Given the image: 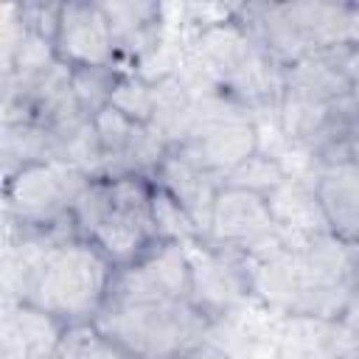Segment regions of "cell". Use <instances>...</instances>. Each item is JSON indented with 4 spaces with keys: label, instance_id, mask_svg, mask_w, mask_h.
Listing matches in <instances>:
<instances>
[{
    "label": "cell",
    "instance_id": "7402d4cb",
    "mask_svg": "<svg viewBox=\"0 0 359 359\" xmlns=\"http://www.w3.org/2000/svg\"><path fill=\"white\" fill-rule=\"evenodd\" d=\"M151 222L157 230V241H171V244H182V247L205 241L202 230L188 216V210L157 182H154V194H151Z\"/></svg>",
    "mask_w": 359,
    "mask_h": 359
},
{
    "label": "cell",
    "instance_id": "4fadbf2b",
    "mask_svg": "<svg viewBox=\"0 0 359 359\" xmlns=\"http://www.w3.org/2000/svg\"><path fill=\"white\" fill-rule=\"evenodd\" d=\"M67 328L65 320L28 300H8L3 311L0 353L3 359H56Z\"/></svg>",
    "mask_w": 359,
    "mask_h": 359
},
{
    "label": "cell",
    "instance_id": "6da1fadb",
    "mask_svg": "<svg viewBox=\"0 0 359 359\" xmlns=\"http://www.w3.org/2000/svg\"><path fill=\"white\" fill-rule=\"evenodd\" d=\"M191 67L196 84L219 90L247 109L278 107L283 93V67L236 17V11L199 28Z\"/></svg>",
    "mask_w": 359,
    "mask_h": 359
},
{
    "label": "cell",
    "instance_id": "8fae6325",
    "mask_svg": "<svg viewBox=\"0 0 359 359\" xmlns=\"http://www.w3.org/2000/svg\"><path fill=\"white\" fill-rule=\"evenodd\" d=\"M188 258H191V303L202 309L213 323L230 314L244 297H250L244 255L199 241L188 247Z\"/></svg>",
    "mask_w": 359,
    "mask_h": 359
},
{
    "label": "cell",
    "instance_id": "9c48e42d",
    "mask_svg": "<svg viewBox=\"0 0 359 359\" xmlns=\"http://www.w3.org/2000/svg\"><path fill=\"white\" fill-rule=\"evenodd\" d=\"M191 300L188 247L160 241L132 266L115 269L107 303H163Z\"/></svg>",
    "mask_w": 359,
    "mask_h": 359
},
{
    "label": "cell",
    "instance_id": "9a60e30c",
    "mask_svg": "<svg viewBox=\"0 0 359 359\" xmlns=\"http://www.w3.org/2000/svg\"><path fill=\"white\" fill-rule=\"evenodd\" d=\"M154 182L163 191H168L188 210V216L196 222V227L208 238L210 213H213V202H216V194L222 188V180H216L210 171L196 165L180 149H171L165 154V160L160 163V168L154 174Z\"/></svg>",
    "mask_w": 359,
    "mask_h": 359
},
{
    "label": "cell",
    "instance_id": "44dd1931",
    "mask_svg": "<svg viewBox=\"0 0 359 359\" xmlns=\"http://www.w3.org/2000/svg\"><path fill=\"white\" fill-rule=\"evenodd\" d=\"M56 160V137L34 123V121H17V123H3V165L6 177L14 171L31 165V163H45Z\"/></svg>",
    "mask_w": 359,
    "mask_h": 359
},
{
    "label": "cell",
    "instance_id": "2e32d148",
    "mask_svg": "<svg viewBox=\"0 0 359 359\" xmlns=\"http://www.w3.org/2000/svg\"><path fill=\"white\" fill-rule=\"evenodd\" d=\"M359 351L351 342L339 320L289 314L278 331V359H356Z\"/></svg>",
    "mask_w": 359,
    "mask_h": 359
},
{
    "label": "cell",
    "instance_id": "30bf717a",
    "mask_svg": "<svg viewBox=\"0 0 359 359\" xmlns=\"http://www.w3.org/2000/svg\"><path fill=\"white\" fill-rule=\"evenodd\" d=\"M283 230L275 224L266 196L222 185L213 202L210 227H208V244L252 255L264 247H269L275 238H280Z\"/></svg>",
    "mask_w": 359,
    "mask_h": 359
},
{
    "label": "cell",
    "instance_id": "8992f818",
    "mask_svg": "<svg viewBox=\"0 0 359 359\" xmlns=\"http://www.w3.org/2000/svg\"><path fill=\"white\" fill-rule=\"evenodd\" d=\"M180 151L224 182V177L238 163H244L252 151H258L255 121L250 109L233 101L230 95L199 84L196 121Z\"/></svg>",
    "mask_w": 359,
    "mask_h": 359
},
{
    "label": "cell",
    "instance_id": "ffe728a7",
    "mask_svg": "<svg viewBox=\"0 0 359 359\" xmlns=\"http://www.w3.org/2000/svg\"><path fill=\"white\" fill-rule=\"evenodd\" d=\"M275 224L286 236H311L328 230L325 216L320 210V202L314 196V185L309 180L289 177L278 191L266 196Z\"/></svg>",
    "mask_w": 359,
    "mask_h": 359
},
{
    "label": "cell",
    "instance_id": "277c9868",
    "mask_svg": "<svg viewBox=\"0 0 359 359\" xmlns=\"http://www.w3.org/2000/svg\"><path fill=\"white\" fill-rule=\"evenodd\" d=\"M93 325L135 359H180L208 342L213 320L191 300L104 303Z\"/></svg>",
    "mask_w": 359,
    "mask_h": 359
},
{
    "label": "cell",
    "instance_id": "d6986e66",
    "mask_svg": "<svg viewBox=\"0 0 359 359\" xmlns=\"http://www.w3.org/2000/svg\"><path fill=\"white\" fill-rule=\"evenodd\" d=\"M154 81V112H151V129L165 140L168 149H180L196 121L199 109V84L191 76L182 73H163Z\"/></svg>",
    "mask_w": 359,
    "mask_h": 359
},
{
    "label": "cell",
    "instance_id": "f546056e",
    "mask_svg": "<svg viewBox=\"0 0 359 359\" xmlns=\"http://www.w3.org/2000/svg\"><path fill=\"white\" fill-rule=\"evenodd\" d=\"M342 65H345V73L351 79V98L359 107V45L342 50Z\"/></svg>",
    "mask_w": 359,
    "mask_h": 359
},
{
    "label": "cell",
    "instance_id": "52a82bcc",
    "mask_svg": "<svg viewBox=\"0 0 359 359\" xmlns=\"http://www.w3.org/2000/svg\"><path fill=\"white\" fill-rule=\"evenodd\" d=\"M90 182L67 163H31L6 177V222L17 230H56L70 222V208L79 191Z\"/></svg>",
    "mask_w": 359,
    "mask_h": 359
},
{
    "label": "cell",
    "instance_id": "d6a6232c",
    "mask_svg": "<svg viewBox=\"0 0 359 359\" xmlns=\"http://www.w3.org/2000/svg\"><path fill=\"white\" fill-rule=\"evenodd\" d=\"M356 359H359V356H356Z\"/></svg>",
    "mask_w": 359,
    "mask_h": 359
},
{
    "label": "cell",
    "instance_id": "4dcf8cb0",
    "mask_svg": "<svg viewBox=\"0 0 359 359\" xmlns=\"http://www.w3.org/2000/svg\"><path fill=\"white\" fill-rule=\"evenodd\" d=\"M180 359H233V356H230L224 348H219L216 342L208 339V342H202L199 348H194L191 353H185V356H180Z\"/></svg>",
    "mask_w": 359,
    "mask_h": 359
},
{
    "label": "cell",
    "instance_id": "3957f363",
    "mask_svg": "<svg viewBox=\"0 0 359 359\" xmlns=\"http://www.w3.org/2000/svg\"><path fill=\"white\" fill-rule=\"evenodd\" d=\"M115 266L87 238L59 241L39 264L28 289V303L56 314L67 325H84L98 317L112 289Z\"/></svg>",
    "mask_w": 359,
    "mask_h": 359
},
{
    "label": "cell",
    "instance_id": "cb8c5ba5",
    "mask_svg": "<svg viewBox=\"0 0 359 359\" xmlns=\"http://www.w3.org/2000/svg\"><path fill=\"white\" fill-rule=\"evenodd\" d=\"M112 210V180L109 177H93L70 208V222L79 233V238H93V233L101 227V222Z\"/></svg>",
    "mask_w": 359,
    "mask_h": 359
},
{
    "label": "cell",
    "instance_id": "ac0fdd59",
    "mask_svg": "<svg viewBox=\"0 0 359 359\" xmlns=\"http://www.w3.org/2000/svg\"><path fill=\"white\" fill-rule=\"evenodd\" d=\"M342 50H317L283 67V93L314 101L339 104L351 95V79L342 65Z\"/></svg>",
    "mask_w": 359,
    "mask_h": 359
},
{
    "label": "cell",
    "instance_id": "83f0119b",
    "mask_svg": "<svg viewBox=\"0 0 359 359\" xmlns=\"http://www.w3.org/2000/svg\"><path fill=\"white\" fill-rule=\"evenodd\" d=\"M135 121H129L126 115H121L115 107H104L95 118H93V129H95V137L101 143V151H104V177L109 174V168L115 165V160L123 154L132 132H135Z\"/></svg>",
    "mask_w": 359,
    "mask_h": 359
},
{
    "label": "cell",
    "instance_id": "4316f807",
    "mask_svg": "<svg viewBox=\"0 0 359 359\" xmlns=\"http://www.w3.org/2000/svg\"><path fill=\"white\" fill-rule=\"evenodd\" d=\"M118 73V67H73V93L87 118H95L104 107H109Z\"/></svg>",
    "mask_w": 359,
    "mask_h": 359
},
{
    "label": "cell",
    "instance_id": "7c38bea8",
    "mask_svg": "<svg viewBox=\"0 0 359 359\" xmlns=\"http://www.w3.org/2000/svg\"><path fill=\"white\" fill-rule=\"evenodd\" d=\"M53 48L70 67H118L112 25L101 3H62Z\"/></svg>",
    "mask_w": 359,
    "mask_h": 359
},
{
    "label": "cell",
    "instance_id": "5bb4252c",
    "mask_svg": "<svg viewBox=\"0 0 359 359\" xmlns=\"http://www.w3.org/2000/svg\"><path fill=\"white\" fill-rule=\"evenodd\" d=\"M311 185L328 230L359 244V165L351 160L320 163Z\"/></svg>",
    "mask_w": 359,
    "mask_h": 359
},
{
    "label": "cell",
    "instance_id": "7a4b0ae2",
    "mask_svg": "<svg viewBox=\"0 0 359 359\" xmlns=\"http://www.w3.org/2000/svg\"><path fill=\"white\" fill-rule=\"evenodd\" d=\"M236 17L286 67L317 50L359 45V3H247Z\"/></svg>",
    "mask_w": 359,
    "mask_h": 359
},
{
    "label": "cell",
    "instance_id": "1f68e13d",
    "mask_svg": "<svg viewBox=\"0 0 359 359\" xmlns=\"http://www.w3.org/2000/svg\"><path fill=\"white\" fill-rule=\"evenodd\" d=\"M345 157H348L351 163H356V165H359V132L345 143Z\"/></svg>",
    "mask_w": 359,
    "mask_h": 359
},
{
    "label": "cell",
    "instance_id": "603a6c76",
    "mask_svg": "<svg viewBox=\"0 0 359 359\" xmlns=\"http://www.w3.org/2000/svg\"><path fill=\"white\" fill-rule=\"evenodd\" d=\"M289 180V171L283 168V163L266 151H252L244 163H238L222 185H230V188H241V191H252V194H261V196H269L272 191H278L283 182Z\"/></svg>",
    "mask_w": 359,
    "mask_h": 359
},
{
    "label": "cell",
    "instance_id": "f1b7e54d",
    "mask_svg": "<svg viewBox=\"0 0 359 359\" xmlns=\"http://www.w3.org/2000/svg\"><path fill=\"white\" fill-rule=\"evenodd\" d=\"M339 325L348 331L351 342H353V345H356V351H359V286L353 289V294H351L348 306L342 309V314H339Z\"/></svg>",
    "mask_w": 359,
    "mask_h": 359
},
{
    "label": "cell",
    "instance_id": "ba28073f",
    "mask_svg": "<svg viewBox=\"0 0 359 359\" xmlns=\"http://www.w3.org/2000/svg\"><path fill=\"white\" fill-rule=\"evenodd\" d=\"M109 180H112V210L90 241L104 252V258L115 269H123L140 261L154 244H160L151 222L154 180L137 174H123Z\"/></svg>",
    "mask_w": 359,
    "mask_h": 359
},
{
    "label": "cell",
    "instance_id": "484cf974",
    "mask_svg": "<svg viewBox=\"0 0 359 359\" xmlns=\"http://www.w3.org/2000/svg\"><path fill=\"white\" fill-rule=\"evenodd\" d=\"M56 359H135L126 348H121L115 339L101 334L93 323L70 325Z\"/></svg>",
    "mask_w": 359,
    "mask_h": 359
},
{
    "label": "cell",
    "instance_id": "d4e9b609",
    "mask_svg": "<svg viewBox=\"0 0 359 359\" xmlns=\"http://www.w3.org/2000/svg\"><path fill=\"white\" fill-rule=\"evenodd\" d=\"M109 107L126 115L135 123H151L154 112V81L137 70H121L109 95Z\"/></svg>",
    "mask_w": 359,
    "mask_h": 359
},
{
    "label": "cell",
    "instance_id": "5b68a950",
    "mask_svg": "<svg viewBox=\"0 0 359 359\" xmlns=\"http://www.w3.org/2000/svg\"><path fill=\"white\" fill-rule=\"evenodd\" d=\"M297 292L292 314L339 320L353 289L359 286V244H351L331 230L292 236Z\"/></svg>",
    "mask_w": 359,
    "mask_h": 359
},
{
    "label": "cell",
    "instance_id": "e0dca14e",
    "mask_svg": "<svg viewBox=\"0 0 359 359\" xmlns=\"http://www.w3.org/2000/svg\"><path fill=\"white\" fill-rule=\"evenodd\" d=\"M101 6L112 25L118 70H121V59L126 62V70H135V65L146 62L160 48L163 6L160 3H137V0L135 3H101Z\"/></svg>",
    "mask_w": 359,
    "mask_h": 359
}]
</instances>
